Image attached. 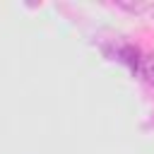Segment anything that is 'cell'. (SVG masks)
Here are the masks:
<instances>
[{
	"mask_svg": "<svg viewBox=\"0 0 154 154\" xmlns=\"http://www.w3.org/2000/svg\"><path fill=\"white\" fill-rule=\"evenodd\" d=\"M140 72H142V77L147 79V84L154 87V53H149V55H144V58L140 60Z\"/></svg>",
	"mask_w": 154,
	"mask_h": 154,
	"instance_id": "1",
	"label": "cell"
}]
</instances>
